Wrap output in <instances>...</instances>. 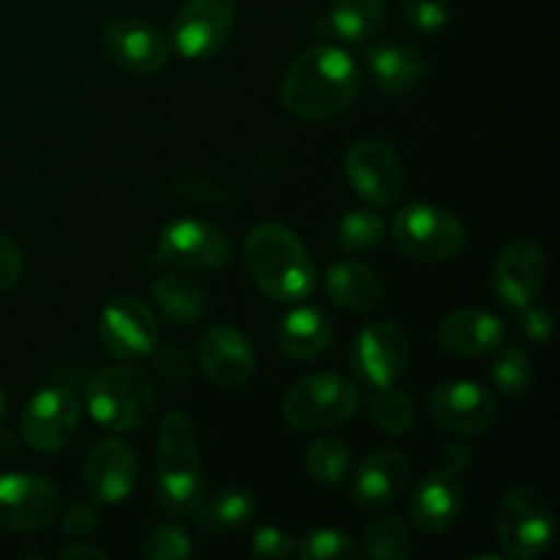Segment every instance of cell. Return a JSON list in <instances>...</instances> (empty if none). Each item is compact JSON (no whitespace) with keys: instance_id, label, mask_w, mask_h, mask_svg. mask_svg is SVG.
<instances>
[{"instance_id":"26","label":"cell","mask_w":560,"mask_h":560,"mask_svg":"<svg viewBox=\"0 0 560 560\" xmlns=\"http://www.w3.org/2000/svg\"><path fill=\"white\" fill-rule=\"evenodd\" d=\"M326 290L348 312H370L383 299V279L361 260H339L326 271Z\"/></svg>"},{"instance_id":"16","label":"cell","mask_w":560,"mask_h":560,"mask_svg":"<svg viewBox=\"0 0 560 560\" xmlns=\"http://www.w3.org/2000/svg\"><path fill=\"white\" fill-rule=\"evenodd\" d=\"M80 427V402L63 386L36 392L22 413V441L36 454H55L74 438Z\"/></svg>"},{"instance_id":"17","label":"cell","mask_w":560,"mask_h":560,"mask_svg":"<svg viewBox=\"0 0 560 560\" xmlns=\"http://www.w3.org/2000/svg\"><path fill=\"white\" fill-rule=\"evenodd\" d=\"M547 277V257L536 241L517 238L503 246L492 268V293L506 310L520 312L541 295Z\"/></svg>"},{"instance_id":"39","label":"cell","mask_w":560,"mask_h":560,"mask_svg":"<svg viewBox=\"0 0 560 560\" xmlns=\"http://www.w3.org/2000/svg\"><path fill=\"white\" fill-rule=\"evenodd\" d=\"M520 315H523V320H520V328H523L525 337L530 339V342L536 345H545L552 339V331H556V323H552V315L547 306L541 304H528L520 310Z\"/></svg>"},{"instance_id":"23","label":"cell","mask_w":560,"mask_h":560,"mask_svg":"<svg viewBox=\"0 0 560 560\" xmlns=\"http://www.w3.org/2000/svg\"><path fill=\"white\" fill-rule=\"evenodd\" d=\"M366 69L377 88L386 93H405L413 91L427 74L424 49L410 42L388 38V42L375 44L366 52Z\"/></svg>"},{"instance_id":"30","label":"cell","mask_w":560,"mask_h":560,"mask_svg":"<svg viewBox=\"0 0 560 560\" xmlns=\"http://www.w3.org/2000/svg\"><path fill=\"white\" fill-rule=\"evenodd\" d=\"M350 465H353V454H350V446L342 438L323 435L320 432V438L306 448V470H310L317 485L339 487L348 479Z\"/></svg>"},{"instance_id":"14","label":"cell","mask_w":560,"mask_h":560,"mask_svg":"<svg viewBox=\"0 0 560 560\" xmlns=\"http://www.w3.org/2000/svg\"><path fill=\"white\" fill-rule=\"evenodd\" d=\"M432 421L452 435H481L498 419V399L476 381H443L427 397Z\"/></svg>"},{"instance_id":"29","label":"cell","mask_w":560,"mask_h":560,"mask_svg":"<svg viewBox=\"0 0 560 560\" xmlns=\"http://www.w3.org/2000/svg\"><path fill=\"white\" fill-rule=\"evenodd\" d=\"M366 556L375 560H405L413 556V534L397 514H377L364 528Z\"/></svg>"},{"instance_id":"37","label":"cell","mask_w":560,"mask_h":560,"mask_svg":"<svg viewBox=\"0 0 560 560\" xmlns=\"http://www.w3.org/2000/svg\"><path fill=\"white\" fill-rule=\"evenodd\" d=\"M295 552V539L284 528L262 525L249 541V556L257 560H284Z\"/></svg>"},{"instance_id":"42","label":"cell","mask_w":560,"mask_h":560,"mask_svg":"<svg viewBox=\"0 0 560 560\" xmlns=\"http://www.w3.org/2000/svg\"><path fill=\"white\" fill-rule=\"evenodd\" d=\"M22 277V252L5 233H0V293L14 288Z\"/></svg>"},{"instance_id":"15","label":"cell","mask_w":560,"mask_h":560,"mask_svg":"<svg viewBox=\"0 0 560 560\" xmlns=\"http://www.w3.org/2000/svg\"><path fill=\"white\" fill-rule=\"evenodd\" d=\"M102 44L109 58L135 74H156L170 63L173 44L167 33L142 16L120 14L104 25Z\"/></svg>"},{"instance_id":"35","label":"cell","mask_w":560,"mask_h":560,"mask_svg":"<svg viewBox=\"0 0 560 560\" xmlns=\"http://www.w3.org/2000/svg\"><path fill=\"white\" fill-rule=\"evenodd\" d=\"M195 552L186 530H180L178 525L162 523L145 536V545H142V558L148 560H184Z\"/></svg>"},{"instance_id":"13","label":"cell","mask_w":560,"mask_h":560,"mask_svg":"<svg viewBox=\"0 0 560 560\" xmlns=\"http://www.w3.org/2000/svg\"><path fill=\"white\" fill-rule=\"evenodd\" d=\"M345 175L355 195L370 206H394L408 184L402 159L383 140L355 142L345 156Z\"/></svg>"},{"instance_id":"12","label":"cell","mask_w":560,"mask_h":560,"mask_svg":"<svg viewBox=\"0 0 560 560\" xmlns=\"http://www.w3.org/2000/svg\"><path fill=\"white\" fill-rule=\"evenodd\" d=\"M102 348L118 361L148 359L159 348V323L151 306L137 295H115L98 317Z\"/></svg>"},{"instance_id":"20","label":"cell","mask_w":560,"mask_h":560,"mask_svg":"<svg viewBox=\"0 0 560 560\" xmlns=\"http://www.w3.org/2000/svg\"><path fill=\"white\" fill-rule=\"evenodd\" d=\"M465 490L459 474L438 468L427 474L408 495V520L424 534H443L463 512Z\"/></svg>"},{"instance_id":"10","label":"cell","mask_w":560,"mask_h":560,"mask_svg":"<svg viewBox=\"0 0 560 560\" xmlns=\"http://www.w3.org/2000/svg\"><path fill=\"white\" fill-rule=\"evenodd\" d=\"M410 337L397 320L383 317V320L366 323L359 331L353 345V370L361 383L375 392V388L397 386L410 364Z\"/></svg>"},{"instance_id":"11","label":"cell","mask_w":560,"mask_h":560,"mask_svg":"<svg viewBox=\"0 0 560 560\" xmlns=\"http://www.w3.org/2000/svg\"><path fill=\"white\" fill-rule=\"evenodd\" d=\"M235 27V0H184L173 16L170 44L189 60L222 52Z\"/></svg>"},{"instance_id":"6","label":"cell","mask_w":560,"mask_h":560,"mask_svg":"<svg viewBox=\"0 0 560 560\" xmlns=\"http://www.w3.org/2000/svg\"><path fill=\"white\" fill-rule=\"evenodd\" d=\"M495 534L503 552L514 560L545 556L558 534L556 512L545 492L534 485H512L501 495Z\"/></svg>"},{"instance_id":"9","label":"cell","mask_w":560,"mask_h":560,"mask_svg":"<svg viewBox=\"0 0 560 560\" xmlns=\"http://www.w3.org/2000/svg\"><path fill=\"white\" fill-rule=\"evenodd\" d=\"M63 495L58 485L36 474L0 476V528L11 534H36L58 523Z\"/></svg>"},{"instance_id":"45","label":"cell","mask_w":560,"mask_h":560,"mask_svg":"<svg viewBox=\"0 0 560 560\" xmlns=\"http://www.w3.org/2000/svg\"><path fill=\"white\" fill-rule=\"evenodd\" d=\"M5 405H9V397H5V388H3V383H0V421H3V416H5Z\"/></svg>"},{"instance_id":"8","label":"cell","mask_w":560,"mask_h":560,"mask_svg":"<svg viewBox=\"0 0 560 560\" xmlns=\"http://www.w3.org/2000/svg\"><path fill=\"white\" fill-rule=\"evenodd\" d=\"M156 252L180 271H217L233 257V241L211 219L180 217L164 224Z\"/></svg>"},{"instance_id":"28","label":"cell","mask_w":560,"mask_h":560,"mask_svg":"<svg viewBox=\"0 0 560 560\" xmlns=\"http://www.w3.org/2000/svg\"><path fill=\"white\" fill-rule=\"evenodd\" d=\"M388 0H334L331 20L334 33L350 44H361L375 36L386 22Z\"/></svg>"},{"instance_id":"4","label":"cell","mask_w":560,"mask_h":560,"mask_svg":"<svg viewBox=\"0 0 560 560\" xmlns=\"http://www.w3.org/2000/svg\"><path fill=\"white\" fill-rule=\"evenodd\" d=\"M88 413L96 424L113 432H135L151 419L156 408L153 383L140 366L129 361L98 370L85 386Z\"/></svg>"},{"instance_id":"36","label":"cell","mask_w":560,"mask_h":560,"mask_svg":"<svg viewBox=\"0 0 560 560\" xmlns=\"http://www.w3.org/2000/svg\"><path fill=\"white\" fill-rule=\"evenodd\" d=\"M402 16L416 33L443 31L452 20V3L448 0H402Z\"/></svg>"},{"instance_id":"40","label":"cell","mask_w":560,"mask_h":560,"mask_svg":"<svg viewBox=\"0 0 560 560\" xmlns=\"http://www.w3.org/2000/svg\"><path fill=\"white\" fill-rule=\"evenodd\" d=\"M151 355H156V372L162 375L164 383H170V386H180V383L189 377L191 366L184 350L162 348V350H153Z\"/></svg>"},{"instance_id":"27","label":"cell","mask_w":560,"mask_h":560,"mask_svg":"<svg viewBox=\"0 0 560 560\" xmlns=\"http://www.w3.org/2000/svg\"><path fill=\"white\" fill-rule=\"evenodd\" d=\"M195 517L202 528L211 530L244 528L257 517V498L244 487H224L211 498H202Z\"/></svg>"},{"instance_id":"44","label":"cell","mask_w":560,"mask_h":560,"mask_svg":"<svg viewBox=\"0 0 560 560\" xmlns=\"http://www.w3.org/2000/svg\"><path fill=\"white\" fill-rule=\"evenodd\" d=\"M60 560H107V552L85 545V541H74V545L60 552Z\"/></svg>"},{"instance_id":"21","label":"cell","mask_w":560,"mask_h":560,"mask_svg":"<svg viewBox=\"0 0 560 560\" xmlns=\"http://www.w3.org/2000/svg\"><path fill=\"white\" fill-rule=\"evenodd\" d=\"M410 476H413L410 459L399 448H377L370 457H364V463L355 470L350 495H353L355 506H388L402 498L410 485Z\"/></svg>"},{"instance_id":"1","label":"cell","mask_w":560,"mask_h":560,"mask_svg":"<svg viewBox=\"0 0 560 560\" xmlns=\"http://www.w3.org/2000/svg\"><path fill=\"white\" fill-rule=\"evenodd\" d=\"M364 85L359 60L342 47L320 44L301 52L282 80V102L304 120H328L342 115Z\"/></svg>"},{"instance_id":"38","label":"cell","mask_w":560,"mask_h":560,"mask_svg":"<svg viewBox=\"0 0 560 560\" xmlns=\"http://www.w3.org/2000/svg\"><path fill=\"white\" fill-rule=\"evenodd\" d=\"M96 525H98L96 506H91V503L85 501L71 503L66 512H60V528H63L66 539L71 541H85L88 536L96 530Z\"/></svg>"},{"instance_id":"31","label":"cell","mask_w":560,"mask_h":560,"mask_svg":"<svg viewBox=\"0 0 560 560\" xmlns=\"http://www.w3.org/2000/svg\"><path fill=\"white\" fill-rule=\"evenodd\" d=\"M370 416L372 424L381 432H386V435H405L416 421L413 399L405 392H399L397 386L375 388L370 399Z\"/></svg>"},{"instance_id":"5","label":"cell","mask_w":560,"mask_h":560,"mask_svg":"<svg viewBox=\"0 0 560 560\" xmlns=\"http://www.w3.org/2000/svg\"><path fill=\"white\" fill-rule=\"evenodd\" d=\"M359 405L361 392L353 381L337 372H315L288 388L282 399V416L295 432L320 435L353 419Z\"/></svg>"},{"instance_id":"25","label":"cell","mask_w":560,"mask_h":560,"mask_svg":"<svg viewBox=\"0 0 560 560\" xmlns=\"http://www.w3.org/2000/svg\"><path fill=\"white\" fill-rule=\"evenodd\" d=\"M151 301L159 315L175 326H191L208 312L206 290L186 271H167L153 279Z\"/></svg>"},{"instance_id":"19","label":"cell","mask_w":560,"mask_h":560,"mask_svg":"<svg viewBox=\"0 0 560 560\" xmlns=\"http://www.w3.org/2000/svg\"><path fill=\"white\" fill-rule=\"evenodd\" d=\"M197 361L208 381L219 388L244 386L255 372V350L249 339L238 328L224 326V323H217L200 334Z\"/></svg>"},{"instance_id":"2","label":"cell","mask_w":560,"mask_h":560,"mask_svg":"<svg viewBox=\"0 0 560 560\" xmlns=\"http://www.w3.org/2000/svg\"><path fill=\"white\" fill-rule=\"evenodd\" d=\"M244 262L252 282L282 304H301L317 288V268L304 241L279 222H262L246 235Z\"/></svg>"},{"instance_id":"24","label":"cell","mask_w":560,"mask_h":560,"mask_svg":"<svg viewBox=\"0 0 560 560\" xmlns=\"http://www.w3.org/2000/svg\"><path fill=\"white\" fill-rule=\"evenodd\" d=\"M331 317L320 306H295L277 328V345L284 355L299 361H315L331 348Z\"/></svg>"},{"instance_id":"34","label":"cell","mask_w":560,"mask_h":560,"mask_svg":"<svg viewBox=\"0 0 560 560\" xmlns=\"http://www.w3.org/2000/svg\"><path fill=\"white\" fill-rule=\"evenodd\" d=\"M301 560H359L364 556L355 539L337 528H315L295 545Z\"/></svg>"},{"instance_id":"33","label":"cell","mask_w":560,"mask_h":560,"mask_svg":"<svg viewBox=\"0 0 560 560\" xmlns=\"http://www.w3.org/2000/svg\"><path fill=\"white\" fill-rule=\"evenodd\" d=\"M490 377L503 397H523L534 383V361L523 348H503L492 361Z\"/></svg>"},{"instance_id":"18","label":"cell","mask_w":560,"mask_h":560,"mask_svg":"<svg viewBox=\"0 0 560 560\" xmlns=\"http://www.w3.org/2000/svg\"><path fill=\"white\" fill-rule=\"evenodd\" d=\"M137 474H140L137 452L120 438L98 441L82 463V481H85L88 495L102 506L126 501L135 490Z\"/></svg>"},{"instance_id":"3","label":"cell","mask_w":560,"mask_h":560,"mask_svg":"<svg viewBox=\"0 0 560 560\" xmlns=\"http://www.w3.org/2000/svg\"><path fill=\"white\" fill-rule=\"evenodd\" d=\"M156 498L164 512L175 517H195L206 498V474H202L200 448H197L195 421L184 410L164 416L159 430L156 454Z\"/></svg>"},{"instance_id":"22","label":"cell","mask_w":560,"mask_h":560,"mask_svg":"<svg viewBox=\"0 0 560 560\" xmlns=\"http://www.w3.org/2000/svg\"><path fill=\"white\" fill-rule=\"evenodd\" d=\"M506 342V323L487 310L452 312L438 326V345L443 353L474 359L498 350Z\"/></svg>"},{"instance_id":"32","label":"cell","mask_w":560,"mask_h":560,"mask_svg":"<svg viewBox=\"0 0 560 560\" xmlns=\"http://www.w3.org/2000/svg\"><path fill=\"white\" fill-rule=\"evenodd\" d=\"M386 235V219L370 208H353L337 222V244L348 252H370Z\"/></svg>"},{"instance_id":"41","label":"cell","mask_w":560,"mask_h":560,"mask_svg":"<svg viewBox=\"0 0 560 560\" xmlns=\"http://www.w3.org/2000/svg\"><path fill=\"white\" fill-rule=\"evenodd\" d=\"M175 189H178L180 197H186V200L191 202H202V206H222V202L228 200L222 186L211 184V180L206 178H197V175H189V178L178 180Z\"/></svg>"},{"instance_id":"7","label":"cell","mask_w":560,"mask_h":560,"mask_svg":"<svg viewBox=\"0 0 560 560\" xmlns=\"http://www.w3.org/2000/svg\"><path fill=\"white\" fill-rule=\"evenodd\" d=\"M394 244L419 262L457 260L468 246V230L452 211L430 202L402 208L392 222Z\"/></svg>"},{"instance_id":"43","label":"cell","mask_w":560,"mask_h":560,"mask_svg":"<svg viewBox=\"0 0 560 560\" xmlns=\"http://www.w3.org/2000/svg\"><path fill=\"white\" fill-rule=\"evenodd\" d=\"M443 459H446L448 470H454V474H463L470 463V448L465 446V443H452V446H446Z\"/></svg>"}]
</instances>
